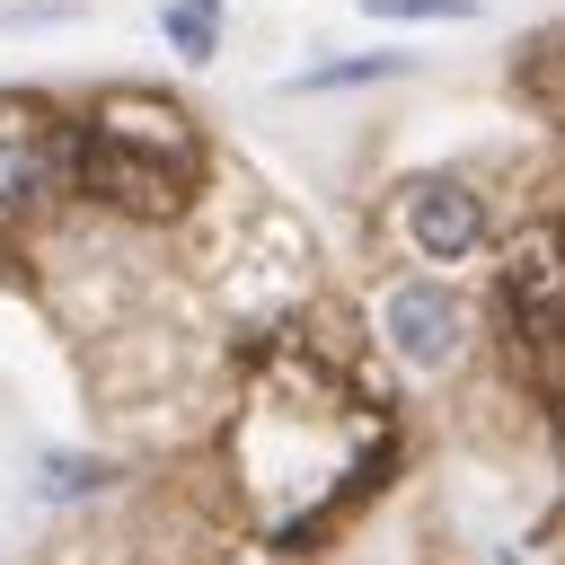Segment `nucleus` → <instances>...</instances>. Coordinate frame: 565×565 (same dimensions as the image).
Instances as JSON below:
<instances>
[{"label":"nucleus","mask_w":565,"mask_h":565,"mask_svg":"<svg viewBox=\"0 0 565 565\" xmlns=\"http://www.w3.org/2000/svg\"><path fill=\"white\" fill-rule=\"evenodd\" d=\"M106 477H115L106 459H44L35 468V494H97Z\"/></svg>","instance_id":"0eeeda50"},{"label":"nucleus","mask_w":565,"mask_h":565,"mask_svg":"<svg viewBox=\"0 0 565 565\" xmlns=\"http://www.w3.org/2000/svg\"><path fill=\"white\" fill-rule=\"evenodd\" d=\"M397 71H406V53H362V62H318V71H300L291 88L318 97V88H362V79H397Z\"/></svg>","instance_id":"423d86ee"},{"label":"nucleus","mask_w":565,"mask_h":565,"mask_svg":"<svg viewBox=\"0 0 565 565\" xmlns=\"http://www.w3.org/2000/svg\"><path fill=\"white\" fill-rule=\"evenodd\" d=\"M380 335H388V353H397L406 371H450L459 344H468V309H459L441 282H397V291L380 300Z\"/></svg>","instance_id":"f03ea898"},{"label":"nucleus","mask_w":565,"mask_h":565,"mask_svg":"<svg viewBox=\"0 0 565 565\" xmlns=\"http://www.w3.org/2000/svg\"><path fill=\"white\" fill-rule=\"evenodd\" d=\"M159 35H168L185 62H212V53H221V9H212V0H168V9H159Z\"/></svg>","instance_id":"39448f33"},{"label":"nucleus","mask_w":565,"mask_h":565,"mask_svg":"<svg viewBox=\"0 0 565 565\" xmlns=\"http://www.w3.org/2000/svg\"><path fill=\"white\" fill-rule=\"evenodd\" d=\"M406 238H415V256H433V265L477 256V238H486V203H477V185H459V177H424V185L406 194Z\"/></svg>","instance_id":"7ed1b4c3"},{"label":"nucleus","mask_w":565,"mask_h":565,"mask_svg":"<svg viewBox=\"0 0 565 565\" xmlns=\"http://www.w3.org/2000/svg\"><path fill=\"white\" fill-rule=\"evenodd\" d=\"M194 168H203V141L168 97H106L79 132V185L132 212H177Z\"/></svg>","instance_id":"f257e3e1"},{"label":"nucleus","mask_w":565,"mask_h":565,"mask_svg":"<svg viewBox=\"0 0 565 565\" xmlns=\"http://www.w3.org/2000/svg\"><path fill=\"white\" fill-rule=\"evenodd\" d=\"M53 132L35 124V106H0V212H18V203H35L44 194V177H53Z\"/></svg>","instance_id":"20e7f679"},{"label":"nucleus","mask_w":565,"mask_h":565,"mask_svg":"<svg viewBox=\"0 0 565 565\" xmlns=\"http://www.w3.org/2000/svg\"><path fill=\"white\" fill-rule=\"evenodd\" d=\"M371 18H477V0H362Z\"/></svg>","instance_id":"6e6552de"}]
</instances>
